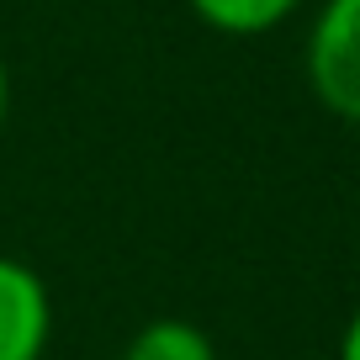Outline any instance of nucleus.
Segmentation results:
<instances>
[{"label": "nucleus", "mask_w": 360, "mask_h": 360, "mask_svg": "<svg viewBox=\"0 0 360 360\" xmlns=\"http://www.w3.org/2000/svg\"><path fill=\"white\" fill-rule=\"evenodd\" d=\"M53 297L27 259L0 255V360H48Z\"/></svg>", "instance_id": "f03ea898"}, {"label": "nucleus", "mask_w": 360, "mask_h": 360, "mask_svg": "<svg viewBox=\"0 0 360 360\" xmlns=\"http://www.w3.org/2000/svg\"><path fill=\"white\" fill-rule=\"evenodd\" d=\"M122 360H217V345L186 318H154L122 345Z\"/></svg>", "instance_id": "20e7f679"}, {"label": "nucleus", "mask_w": 360, "mask_h": 360, "mask_svg": "<svg viewBox=\"0 0 360 360\" xmlns=\"http://www.w3.org/2000/svg\"><path fill=\"white\" fill-rule=\"evenodd\" d=\"M6 127H11V64L0 53V138H6Z\"/></svg>", "instance_id": "423d86ee"}, {"label": "nucleus", "mask_w": 360, "mask_h": 360, "mask_svg": "<svg viewBox=\"0 0 360 360\" xmlns=\"http://www.w3.org/2000/svg\"><path fill=\"white\" fill-rule=\"evenodd\" d=\"M302 75L318 106L360 127V0H323L307 22Z\"/></svg>", "instance_id": "f257e3e1"}, {"label": "nucleus", "mask_w": 360, "mask_h": 360, "mask_svg": "<svg viewBox=\"0 0 360 360\" xmlns=\"http://www.w3.org/2000/svg\"><path fill=\"white\" fill-rule=\"evenodd\" d=\"M307 0H186V11L223 37H265L286 27Z\"/></svg>", "instance_id": "7ed1b4c3"}, {"label": "nucleus", "mask_w": 360, "mask_h": 360, "mask_svg": "<svg viewBox=\"0 0 360 360\" xmlns=\"http://www.w3.org/2000/svg\"><path fill=\"white\" fill-rule=\"evenodd\" d=\"M339 360H360V307L345 318V328H339Z\"/></svg>", "instance_id": "39448f33"}]
</instances>
